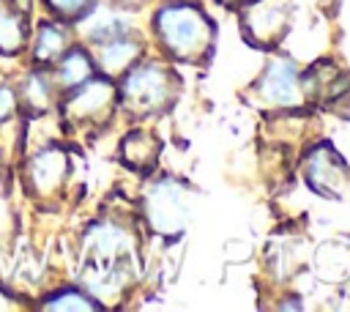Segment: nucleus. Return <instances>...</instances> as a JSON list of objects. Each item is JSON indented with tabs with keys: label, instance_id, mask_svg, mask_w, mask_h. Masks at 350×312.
<instances>
[{
	"label": "nucleus",
	"instance_id": "obj_16",
	"mask_svg": "<svg viewBox=\"0 0 350 312\" xmlns=\"http://www.w3.org/2000/svg\"><path fill=\"white\" fill-rule=\"evenodd\" d=\"M36 309H44V312H96V309H104V304L88 293L85 287H77V285H66V287H55L49 290L38 304Z\"/></svg>",
	"mask_w": 350,
	"mask_h": 312
},
{
	"label": "nucleus",
	"instance_id": "obj_20",
	"mask_svg": "<svg viewBox=\"0 0 350 312\" xmlns=\"http://www.w3.org/2000/svg\"><path fill=\"white\" fill-rule=\"evenodd\" d=\"M115 3H120V5H137V3H142V0H115Z\"/></svg>",
	"mask_w": 350,
	"mask_h": 312
},
{
	"label": "nucleus",
	"instance_id": "obj_21",
	"mask_svg": "<svg viewBox=\"0 0 350 312\" xmlns=\"http://www.w3.org/2000/svg\"><path fill=\"white\" fill-rule=\"evenodd\" d=\"M221 3H224V5H241L243 0H221Z\"/></svg>",
	"mask_w": 350,
	"mask_h": 312
},
{
	"label": "nucleus",
	"instance_id": "obj_17",
	"mask_svg": "<svg viewBox=\"0 0 350 312\" xmlns=\"http://www.w3.org/2000/svg\"><path fill=\"white\" fill-rule=\"evenodd\" d=\"M38 3H41L46 16H55V19L68 22V25L79 22L96 5V0H38Z\"/></svg>",
	"mask_w": 350,
	"mask_h": 312
},
{
	"label": "nucleus",
	"instance_id": "obj_10",
	"mask_svg": "<svg viewBox=\"0 0 350 312\" xmlns=\"http://www.w3.org/2000/svg\"><path fill=\"white\" fill-rule=\"evenodd\" d=\"M304 178L312 186V192L336 200L345 194V189L350 183V167L331 145L320 142L304 159Z\"/></svg>",
	"mask_w": 350,
	"mask_h": 312
},
{
	"label": "nucleus",
	"instance_id": "obj_7",
	"mask_svg": "<svg viewBox=\"0 0 350 312\" xmlns=\"http://www.w3.org/2000/svg\"><path fill=\"white\" fill-rule=\"evenodd\" d=\"M254 93H257V101L262 107H276V109L301 107L306 99L301 71L287 57H271L268 60V66L262 68V74L254 85Z\"/></svg>",
	"mask_w": 350,
	"mask_h": 312
},
{
	"label": "nucleus",
	"instance_id": "obj_11",
	"mask_svg": "<svg viewBox=\"0 0 350 312\" xmlns=\"http://www.w3.org/2000/svg\"><path fill=\"white\" fill-rule=\"evenodd\" d=\"M77 41L74 25L60 22L55 16H38L33 19V30H30V41H27V63L30 66H44L49 68L71 44Z\"/></svg>",
	"mask_w": 350,
	"mask_h": 312
},
{
	"label": "nucleus",
	"instance_id": "obj_6",
	"mask_svg": "<svg viewBox=\"0 0 350 312\" xmlns=\"http://www.w3.org/2000/svg\"><path fill=\"white\" fill-rule=\"evenodd\" d=\"M142 216L156 235L175 238L189 222V200L180 181L164 175L142 189Z\"/></svg>",
	"mask_w": 350,
	"mask_h": 312
},
{
	"label": "nucleus",
	"instance_id": "obj_2",
	"mask_svg": "<svg viewBox=\"0 0 350 312\" xmlns=\"http://www.w3.org/2000/svg\"><path fill=\"white\" fill-rule=\"evenodd\" d=\"M153 36L170 57L183 63H197L211 57L216 30L200 5L175 0V3H164L153 14Z\"/></svg>",
	"mask_w": 350,
	"mask_h": 312
},
{
	"label": "nucleus",
	"instance_id": "obj_12",
	"mask_svg": "<svg viewBox=\"0 0 350 312\" xmlns=\"http://www.w3.org/2000/svg\"><path fill=\"white\" fill-rule=\"evenodd\" d=\"M33 30V0H0V57H25Z\"/></svg>",
	"mask_w": 350,
	"mask_h": 312
},
{
	"label": "nucleus",
	"instance_id": "obj_14",
	"mask_svg": "<svg viewBox=\"0 0 350 312\" xmlns=\"http://www.w3.org/2000/svg\"><path fill=\"white\" fill-rule=\"evenodd\" d=\"M49 71H52L55 85H57L60 93L77 88V85H82L85 79H90L93 74H98V71H96V63H93V55H90V47L82 44L79 38L49 66Z\"/></svg>",
	"mask_w": 350,
	"mask_h": 312
},
{
	"label": "nucleus",
	"instance_id": "obj_13",
	"mask_svg": "<svg viewBox=\"0 0 350 312\" xmlns=\"http://www.w3.org/2000/svg\"><path fill=\"white\" fill-rule=\"evenodd\" d=\"M90 55H93L96 71H98L101 77L120 79L137 60H142L145 44H142V38L131 30V33H120V36H115V38H107V41L93 44V47H90Z\"/></svg>",
	"mask_w": 350,
	"mask_h": 312
},
{
	"label": "nucleus",
	"instance_id": "obj_1",
	"mask_svg": "<svg viewBox=\"0 0 350 312\" xmlns=\"http://www.w3.org/2000/svg\"><path fill=\"white\" fill-rule=\"evenodd\" d=\"M134 271H137V249L131 233L112 219L93 222L82 238V255H79L82 287L96 298H109L118 296L134 279Z\"/></svg>",
	"mask_w": 350,
	"mask_h": 312
},
{
	"label": "nucleus",
	"instance_id": "obj_18",
	"mask_svg": "<svg viewBox=\"0 0 350 312\" xmlns=\"http://www.w3.org/2000/svg\"><path fill=\"white\" fill-rule=\"evenodd\" d=\"M19 120V99L14 79H0V131Z\"/></svg>",
	"mask_w": 350,
	"mask_h": 312
},
{
	"label": "nucleus",
	"instance_id": "obj_3",
	"mask_svg": "<svg viewBox=\"0 0 350 312\" xmlns=\"http://www.w3.org/2000/svg\"><path fill=\"white\" fill-rule=\"evenodd\" d=\"M118 82V109L129 112L131 118H153L172 107L180 77L161 60H137Z\"/></svg>",
	"mask_w": 350,
	"mask_h": 312
},
{
	"label": "nucleus",
	"instance_id": "obj_5",
	"mask_svg": "<svg viewBox=\"0 0 350 312\" xmlns=\"http://www.w3.org/2000/svg\"><path fill=\"white\" fill-rule=\"evenodd\" d=\"M74 175V161L68 148L60 142H44L33 151L22 153L19 161V183L30 200L49 205L63 197Z\"/></svg>",
	"mask_w": 350,
	"mask_h": 312
},
{
	"label": "nucleus",
	"instance_id": "obj_19",
	"mask_svg": "<svg viewBox=\"0 0 350 312\" xmlns=\"http://www.w3.org/2000/svg\"><path fill=\"white\" fill-rule=\"evenodd\" d=\"M0 309H19L16 296H14L11 290H5L3 285H0Z\"/></svg>",
	"mask_w": 350,
	"mask_h": 312
},
{
	"label": "nucleus",
	"instance_id": "obj_4",
	"mask_svg": "<svg viewBox=\"0 0 350 312\" xmlns=\"http://www.w3.org/2000/svg\"><path fill=\"white\" fill-rule=\"evenodd\" d=\"M55 112L68 131H98L118 112V82L93 74L82 85L63 90Z\"/></svg>",
	"mask_w": 350,
	"mask_h": 312
},
{
	"label": "nucleus",
	"instance_id": "obj_8",
	"mask_svg": "<svg viewBox=\"0 0 350 312\" xmlns=\"http://www.w3.org/2000/svg\"><path fill=\"white\" fill-rule=\"evenodd\" d=\"M241 27L254 47H276L290 27V3L287 0H243L241 3Z\"/></svg>",
	"mask_w": 350,
	"mask_h": 312
},
{
	"label": "nucleus",
	"instance_id": "obj_15",
	"mask_svg": "<svg viewBox=\"0 0 350 312\" xmlns=\"http://www.w3.org/2000/svg\"><path fill=\"white\" fill-rule=\"evenodd\" d=\"M161 153V142L153 131L148 129H131L123 140H120V161L137 172H148L156 167Z\"/></svg>",
	"mask_w": 350,
	"mask_h": 312
},
{
	"label": "nucleus",
	"instance_id": "obj_9",
	"mask_svg": "<svg viewBox=\"0 0 350 312\" xmlns=\"http://www.w3.org/2000/svg\"><path fill=\"white\" fill-rule=\"evenodd\" d=\"M16 99H19V118L22 120H38L55 112L60 90L55 85V77L44 66H25L14 77Z\"/></svg>",
	"mask_w": 350,
	"mask_h": 312
}]
</instances>
